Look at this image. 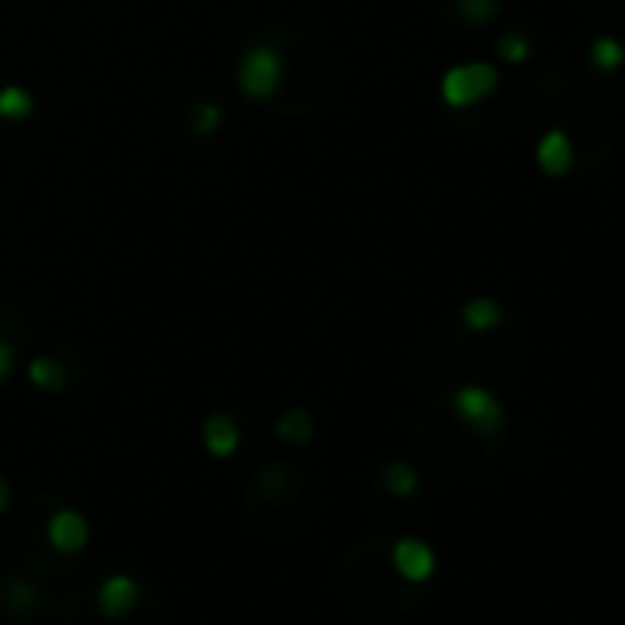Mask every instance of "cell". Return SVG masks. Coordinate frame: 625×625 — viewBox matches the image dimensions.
I'll use <instances>...</instances> for the list:
<instances>
[{
    "instance_id": "cell-1",
    "label": "cell",
    "mask_w": 625,
    "mask_h": 625,
    "mask_svg": "<svg viewBox=\"0 0 625 625\" xmlns=\"http://www.w3.org/2000/svg\"><path fill=\"white\" fill-rule=\"evenodd\" d=\"M497 82L500 78L493 63H460L446 70V78H441V99L449 107H475L486 96H493Z\"/></svg>"
},
{
    "instance_id": "cell-2",
    "label": "cell",
    "mask_w": 625,
    "mask_h": 625,
    "mask_svg": "<svg viewBox=\"0 0 625 625\" xmlns=\"http://www.w3.org/2000/svg\"><path fill=\"white\" fill-rule=\"evenodd\" d=\"M452 409H457V416L468 423L475 435L493 438L504 431V405L486 387H460L457 394H452Z\"/></svg>"
},
{
    "instance_id": "cell-3",
    "label": "cell",
    "mask_w": 625,
    "mask_h": 625,
    "mask_svg": "<svg viewBox=\"0 0 625 625\" xmlns=\"http://www.w3.org/2000/svg\"><path fill=\"white\" fill-rule=\"evenodd\" d=\"M280 78H284V59L269 45H255L239 63V89L250 99H269L280 89Z\"/></svg>"
},
{
    "instance_id": "cell-4",
    "label": "cell",
    "mask_w": 625,
    "mask_h": 625,
    "mask_svg": "<svg viewBox=\"0 0 625 625\" xmlns=\"http://www.w3.org/2000/svg\"><path fill=\"white\" fill-rule=\"evenodd\" d=\"M390 559H394V570L409 585H423V581H431V574H435V552H431V544L420 538H401L394 544V552H390Z\"/></svg>"
},
{
    "instance_id": "cell-5",
    "label": "cell",
    "mask_w": 625,
    "mask_h": 625,
    "mask_svg": "<svg viewBox=\"0 0 625 625\" xmlns=\"http://www.w3.org/2000/svg\"><path fill=\"white\" fill-rule=\"evenodd\" d=\"M538 166L549 177H567L574 166V140L563 129H549L538 140Z\"/></svg>"
},
{
    "instance_id": "cell-6",
    "label": "cell",
    "mask_w": 625,
    "mask_h": 625,
    "mask_svg": "<svg viewBox=\"0 0 625 625\" xmlns=\"http://www.w3.org/2000/svg\"><path fill=\"white\" fill-rule=\"evenodd\" d=\"M48 541H52L56 552H67V556L82 552L89 541V522L82 511H56L52 522H48Z\"/></svg>"
},
{
    "instance_id": "cell-7",
    "label": "cell",
    "mask_w": 625,
    "mask_h": 625,
    "mask_svg": "<svg viewBox=\"0 0 625 625\" xmlns=\"http://www.w3.org/2000/svg\"><path fill=\"white\" fill-rule=\"evenodd\" d=\"M137 600H140V589L133 578H126V574H110L96 592V603L107 618H122V614L137 608Z\"/></svg>"
},
{
    "instance_id": "cell-8",
    "label": "cell",
    "mask_w": 625,
    "mask_h": 625,
    "mask_svg": "<svg viewBox=\"0 0 625 625\" xmlns=\"http://www.w3.org/2000/svg\"><path fill=\"white\" fill-rule=\"evenodd\" d=\"M203 446L210 449V457H232V452L239 449V427L236 420L225 416V412H217V416H210L203 423Z\"/></svg>"
},
{
    "instance_id": "cell-9",
    "label": "cell",
    "mask_w": 625,
    "mask_h": 625,
    "mask_svg": "<svg viewBox=\"0 0 625 625\" xmlns=\"http://www.w3.org/2000/svg\"><path fill=\"white\" fill-rule=\"evenodd\" d=\"M460 320H463V328L468 331H475V335H486V331H493L504 320V309H500V302L497 298H471L468 306L460 309Z\"/></svg>"
},
{
    "instance_id": "cell-10",
    "label": "cell",
    "mask_w": 625,
    "mask_h": 625,
    "mask_svg": "<svg viewBox=\"0 0 625 625\" xmlns=\"http://www.w3.org/2000/svg\"><path fill=\"white\" fill-rule=\"evenodd\" d=\"M589 63H592V70H600V74L622 70L625 67V45L618 42V37H597V42L589 45Z\"/></svg>"
},
{
    "instance_id": "cell-11",
    "label": "cell",
    "mask_w": 625,
    "mask_h": 625,
    "mask_svg": "<svg viewBox=\"0 0 625 625\" xmlns=\"http://www.w3.org/2000/svg\"><path fill=\"white\" fill-rule=\"evenodd\" d=\"M30 115H34V96H30L23 85L0 89V118H4V122H23Z\"/></svg>"
},
{
    "instance_id": "cell-12",
    "label": "cell",
    "mask_w": 625,
    "mask_h": 625,
    "mask_svg": "<svg viewBox=\"0 0 625 625\" xmlns=\"http://www.w3.org/2000/svg\"><path fill=\"white\" fill-rule=\"evenodd\" d=\"M276 435L291 441V446H306V441L312 438V420L306 409H287L284 416H280L276 423Z\"/></svg>"
},
{
    "instance_id": "cell-13",
    "label": "cell",
    "mask_w": 625,
    "mask_h": 625,
    "mask_svg": "<svg viewBox=\"0 0 625 625\" xmlns=\"http://www.w3.org/2000/svg\"><path fill=\"white\" fill-rule=\"evenodd\" d=\"M382 482H387V490L394 493V497H412L420 486V475H416V468L405 460H394V463H387L382 468Z\"/></svg>"
},
{
    "instance_id": "cell-14",
    "label": "cell",
    "mask_w": 625,
    "mask_h": 625,
    "mask_svg": "<svg viewBox=\"0 0 625 625\" xmlns=\"http://www.w3.org/2000/svg\"><path fill=\"white\" fill-rule=\"evenodd\" d=\"M30 382H34V387H42V390H52V394H56V390L67 387V372L52 357H37L34 365H30Z\"/></svg>"
},
{
    "instance_id": "cell-15",
    "label": "cell",
    "mask_w": 625,
    "mask_h": 625,
    "mask_svg": "<svg viewBox=\"0 0 625 625\" xmlns=\"http://www.w3.org/2000/svg\"><path fill=\"white\" fill-rule=\"evenodd\" d=\"M533 52V45H530V37L522 34V30H508V34H500V42H497V56L504 59V63H527Z\"/></svg>"
},
{
    "instance_id": "cell-16",
    "label": "cell",
    "mask_w": 625,
    "mask_h": 625,
    "mask_svg": "<svg viewBox=\"0 0 625 625\" xmlns=\"http://www.w3.org/2000/svg\"><path fill=\"white\" fill-rule=\"evenodd\" d=\"M457 4H460L463 23L471 26H486L490 19H497L500 12V0H457Z\"/></svg>"
},
{
    "instance_id": "cell-17",
    "label": "cell",
    "mask_w": 625,
    "mask_h": 625,
    "mask_svg": "<svg viewBox=\"0 0 625 625\" xmlns=\"http://www.w3.org/2000/svg\"><path fill=\"white\" fill-rule=\"evenodd\" d=\"M191 129H196L199 137H210L221 129V107L217 104H196L191 107Z\"/></svg>"
},
{
    "instance_id": "cell-18",
    "label": "cell",
    "mask_w": 625,
    "mask_h": 625,
    "mask_svg": "<svg viewBox=\"0 0 625 625\" xmlns=\"http://www.w3.org/2000/svg\"><path fill=\"white\" fill-rule=\"evenodd\" d=\"M12 365H15V350H12V342L0 339V379H8V372H12Z\"/></svg>"
},
{
    "instance_id": "cell-19",
    "label": "cell",
    "mask_w": 625,
    "mask_h": 625,
    "mask_svg": "<svg viewBox=\"0 0 625 625\" xmlns=\"http://www.w3.org/2000/svg\"><path fill=\"white\" fill-rule=\"evenodd\" d=\"M8 504H12V490H8V482L0 479V511H4Z\"/></svg>"
}]
</instances>
